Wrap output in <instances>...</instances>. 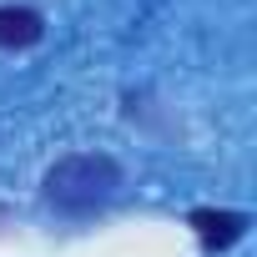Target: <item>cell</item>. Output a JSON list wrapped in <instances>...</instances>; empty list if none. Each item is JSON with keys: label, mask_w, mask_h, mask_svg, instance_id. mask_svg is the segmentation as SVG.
Returning <instances> with one entry per match:
<instances>
[{"label": "cell", "mask_w": 257, "mask_h": 257, "mask_svg": "<svg viewBox=\"0 0 257 257\" xmlns=\"http://www.w3.org/2000/svg\"><path fill=\"white\" fill-rule=\"evenodd\" d=\"M41 192L61 217H91L121 192V167L101 152H76V157H61L46 172Z\"/></svg>", "instance_id": "cell-1"}, {"label": "cell", "mask_w": 257, "mask_h": 257, "mask_svg": "<svg viewBox=\"0 0 257 257\" xmlns=\"http://www.w3.org/2000/svg\"><path fill=\"white\" fill-rule=\"evenodd\" d=\"M41 36H46L41 11H31V6H0V51H26Z\"/></svg>", "instance_id": "cell-3"}, {"label": "cell", "mask_w": 257, "mask_h": 257, "mask_svg": "<svg viewBox=\"0 0 257 257\" xmlns=\"http://www.w3.org/2000/svg\"><path fill=\"white\" fill-rule=\"evenodd\" d=\"M187 222H192L202 252H227L232 242L247 237V222H252V217H247V212H232V207H197Z\"/></svg>", "instance_id": "cell-2"}]
</instances>
